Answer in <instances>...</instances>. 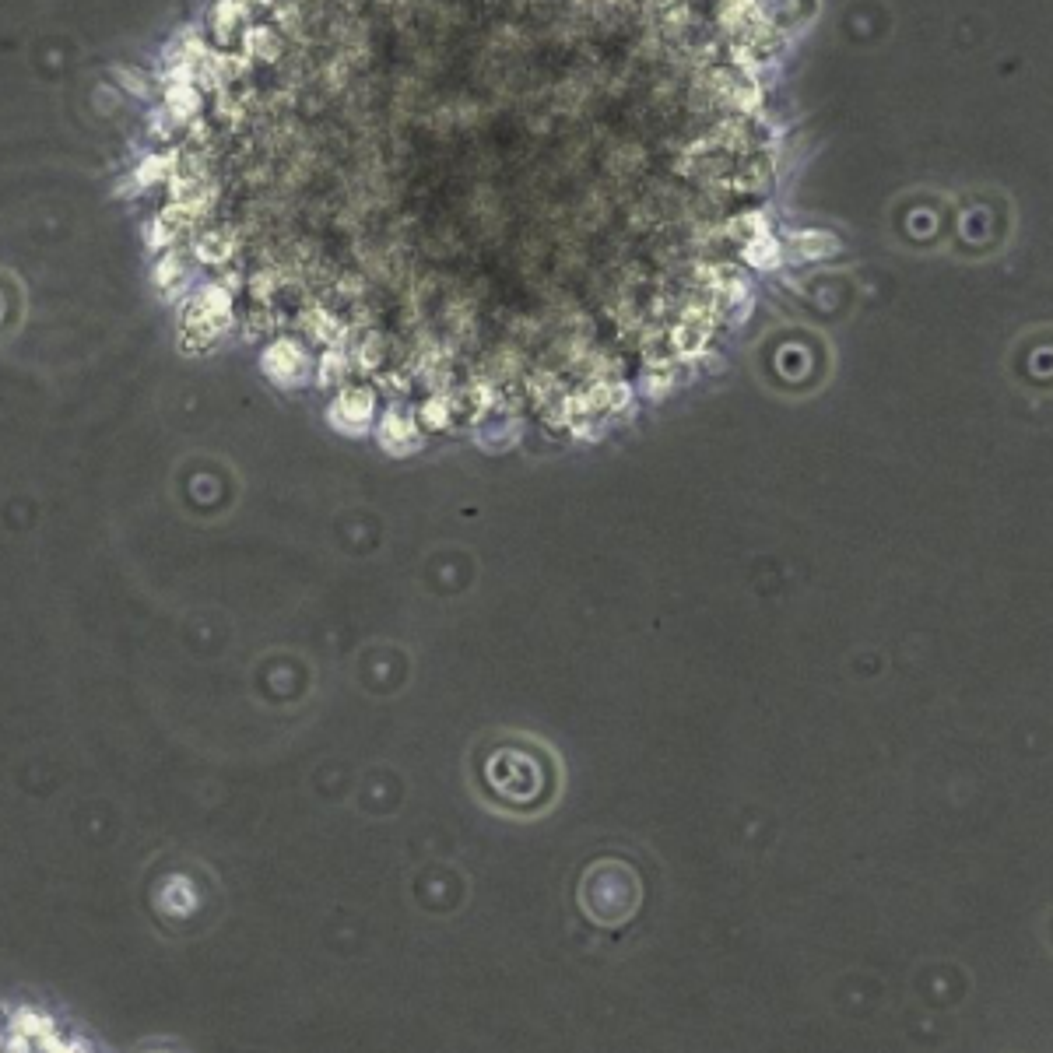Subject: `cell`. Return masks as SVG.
<instances>
[{
    "label": "cell",
    "mask_w": 1053,
    "mask_h": 1053,
    "mask_svg": "<svg viewBox=\"0 0 1053 1053\" xmlns=\"http://www.w3.org/2000/svg\"><path fill=\"white\" fill-rule=\"evenodd\" d=\"M0 1053H92L78 1036L39 1015H0Z\"/></svg>",
    "instance_id": "1"
},
{
    "label": "cell",
    "mask_w": 1053,
    "mask_h": 1053,
    "mask_svg": "<svg viewBox=\"0 0 1053 1053\" xmlns=\"http://www.w3.org/2000/svg\"><path fill=\"white\" fill-rule=\"evenodd\" d=\"M264 369L278 383H299V376L306 373V359H302V351L295 344L281 341L264 355Z\"/></svg>",
    "instance_id": "2"
},
{
    "label": "cell",
    "mask_w": 1053,
    "mask_h": 1053,
    "mask_svg": "<svg viewBox=\"0 0 1053 1053\" xmlns=\"http://www.w3.org/2000/svg\"><path fill=\"white\" fill-rule=\"evenodd\" d=\"M334 415L344 429H362V425L369 422V415H373V394H369V390H348V394L337 401Z\"/></svg>",
    "instance_id": "3"
},
{
    "label": "cell",
    "mask_w": 1053,
    "mask_h": 1053,
    "mask_svg": "<svg viewBox=\"0 0 1053 1053\" xmlns=\"http://www.w3.org/2000/svg\"><path fill=\"white\" fill-rule=\"evenodd\" d=\"M710 320L713 316H688L681 327H674V334H671L674 351H681V355H695V351H702L706 334H710Z\"/></svg>",
    "instance_id": "4"
},
{
    "label": "cell",
    "mask_w": 1053,
    "mask_h": 1053,
    "mask_svg": "<svg viewBox=\"0 0 1053 1053\" xmlns=\"http://www.w3.org/2000/svg\"><path fill=\"white\" fill-rule=\"evenodd\" d=\"M380 436L390 450H408V446L415 443V425H411V418L401 415V411H390L387 422H383V429H380Z\"/></svg>",
    "instance_id": "5"
},
{
    "label": "cell",
    "mask_w": 1053,
    "mask_h": 1053,
    "mask_svg": "<svg viewBox=\"0 0 1053 1053\" xmlns=\"http://www.w3.org/2000/svg\"><path fill=\"white\" fill-rule=\"evenodd\" d=\"M745 260L752 267H776L780 264V243L766 232V236L752 239V243L745 246Z\"/></svg>",
    "instance_id": "6"
},
{
    "label": "cell",
    "mask_w": 1053,
    "mask_h": 1053,
    "mask_svg": "<svg viewBox=\"0 0 1053 1053\" xmlns=\"http://www.w3.org/2000/svg\"><path fill=\"white\" fill-rule=\"evenodd\" d=\"M727 236H731L734 243L748 246L752 239L766 236V218H762V215H738L731 225H727Z\"/></svg>",
    "instance_id": "7"
},
{
    "label": "cell",
    "mask_w": 1053,
    "mask_h": 1053,
    "mask_svg": "<svg viewBox=\"0 0 1053 1053\" xmlns=\"http://www.w3.org/2000/svg\"><path fill=\"white\" fill-rule=\"evenodd\" d=\"M769 172H773V169H769V158L755 155V158H748V162L741 165L734 180H738L745 190H755V187H762V183H769Z\"/></svg>",
    "instance_id": "8"
},
{
    "label": "cell",
    "mask_w": 1053,
    "mask_h": 1053,
    "mask_svg": "<svg viewBox=\"0 0 1053 1053\" xmlns=\"http://www.w3.org/2000/svg\"><path fill=\"white\" fill-rule=\"evenodd\" d=\"M794 246L804 257H825V253L836 250V236H829V232H801L794 239Z\"/></svg>",
    "instance_id": "9"
},
{
    "label": "cell",
    "mask_w": 1053,
    "mask_h": 1053,
    "mask_svg": "<svg viewBox=\"0 0 1053 1053\" xmlns=\"http://www.w3.org/2000/svg\"><path fill=\"white\" fill-rule=\"evenodd\" d=\"M169 109H172V116H176V120H187V116L197 109V92L190 85L169 88Z\"/></svg>",
    "instance_id": "10"
},
{
    "label": "cell",
    "mask_w": 1053,
    "mask_h": 1053,
    "mask_svg": "<svg viewBox=\"0 0 1053 1053\" xmlns=\"http://www.w3.org/2000/svg\"><path fill=\"white\" fill-rule=\"evenodd\" d=\"M232 250H236V239H229V236H208L201 246H197V253H201L204 260H225Z\"/></svg>",
    "instance_id": "11"
},
{
    "label": "cell",
    "mask_w": 1053,
    "mask_h": 1053,
    "mask_svg": "<svg viewBox=\"0 0 1053 1053\" xmlns=\"http://www.w3.org/2000/svg\"><path fill=\"white\" fill-rule=\"evenodd\" d=\"M422 418L432 425V429H439V425H446V418H450V408H446L443 397H432V401L422 408Z\"/></svg>",
    "instance_id": "12"
},
{
    "label": "cell",
    "mask_w": 1053,
    "mask_h": 1053,
    "mask_svg": "<svg viewBox=\"0 0 1053 1053\" xmlns=\"http://www.w3.org/2000/svg\"><path fill=\"white\" fill-rule=\"evenodd\" d=\"M250 43H253V50H257V53H264V57H278V39H274L267 29L250 32Z\"/></svg>",
    "instance_id": "13"
},
{
    "label": "cell",
    "mask_w": 1053,
    "mask_h": 1053,
    "mask_svg": "<svg viewBox=\"0 0 1053 1053\" xmlns=\"http://www.w3.org/2000/svg\"><path fill=\"white\" fill-rule=\"evenodd\" d=\"M667 387H671V369L667 366H657V373L646 376V390H650V394H664Z\"/></svg>",
    "instance_id": "14"
},
{
    "label": "cell",
    "mask_w": 1053,
    "mask_h": 1053,
    "mask_svg": "<svg viewBox=\"0 0 1053 1053\" xmlns=\"http://www.w3.org/2000/svg\"><path fill=\"white\" fill-rule=\"evenodd\" d=\"M380 344H383L380 334L369 337V341L362 344V362H366V366H376V362H380Z\"/></svg>",
    "instance_id": "15"
},
{
    "label": "cell",
    "mask_w": 1053,
    "mask_h": 1053,
    "mask_svg": "<svg viewBox=\"0 0 1053 1053\" xmlns=\"http://www.w3.org/2000/svg\"><path fill=\"white\" fill-rule=\"evenodd\" d=\"M337 369H344V359H341V355H327V359H323V383H334L337 380Z\"/></svg>",
    "instance_id": "16"
},
{
    "label": "cell",
    "mask_w": 1053,
    "mask_h": 1053,
    "mask_svg": "<svg viewBox=\"0 0 1053 1053\" xmlns=\"http://www.w3.org/2000/svg\"><path fill=\"white\" fill-rule=\"evenodd\" d=\"M162 172H165V162H162V158H151V162H144V169H141V180H158Z\"/></svg>",
    "instance_id": "17"
},
{
    "label": "cell",
    "mask_w": 1053,
    "mask_h": 1053,
    "mask_svg": "<svg viewBox=\"0 0 1053 1053\" xmlns=\"http://www.w3.org/2000/svg\"><path fill=\"white\" fill-rule=\"evenodd\" d=\"M172 274H180V260H176V257H165V260H162V271H158V281H169Z\"/></svg>",
    "instance_id": "18"
}]
</instances>
